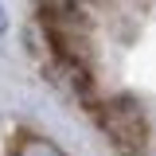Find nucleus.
Instances as JSON below:
<instances>
[{"instance_id":"obj_3","label":"nucleus","mask_w":156,"mask_h":156,"mask_svg":"<svg viewBox=\"0 0 156 156\" xmlns=\"http://www.w3.org/2000/svg\"><path fill=\"white\" fill-rule=\"evenodd\" d=\"M8 156H66V152L58 148L55 140L39 136V133H23V136H16V144H12Z\"/></svg>"},{"instance_id":"obj_1","label":"nucleus","mask_w":156,"mask_h":156,"mask_svg":"<svg viewBox=\"0 0 156 156\" xmlns=\"http://www.w3.org/2000/svg\"><path fill=\"white\" fill-rule=\"evenodd\" d=\"M94 113H98L101 133L109 136V144L121 156H140L144 152V144H148V117H144V105L136 98L117 94L109 101H101Z\"/></svg>"},{"instance_id":"obj_5","label":"nucleus","mask_w":156,"mask_h":156,"mask_svg":"<svg viewBox=\"0 0 156 156\" xmlns=\"http://www.w3.org/2000/svg\"><path fill=\"white\" fill-rule=\"evenodd\" d=\"M78 4H82V0H78Z\"/></svg>"},{"instance_id":"obj_2","label":"nucleus","mask_w":156,"mask_h":156,"mask_svg":"<svg viewBox=\"0 0 156 156\" xmlns=\"http://www.w3.org/2000/svg\"><path fill=\"white\" fill-rule=\"evenodd\" d=\"M51 82L62 86L66 94L82 98V101H90V70H86V62H78V58H51Z\"/></svg>"},{"instance_id":"obj_4","label":"nucleus","mask_w":156,"mask_h":156,"mask_svg":"<svg viewBox=\"0 0 156 156\" xmlns=\"http://www.w3.org/2000/svg\"><path fill=\"white\" fill-rule=\"evenodd\" d=\"M0 31H4V12H0Z\"/></svg>"}]
</instances>
